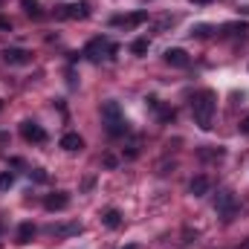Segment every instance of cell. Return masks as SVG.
<instances>
[{
  "instance_id": "1",
  "label": "cell",
  "mask_w": 249,
  "mask_h": 249,
  "mask_svg": "<svg viewBox=\"0 0 249 249\" xmlns=\"http://www.w3.org/2000/svg\"><path fill=\"white\" fill-rule=\"evenodd\" d=\"M217 110V96L212 90H200L194 99H191V113H194V122L200 124L203 130L212 127V116Z\"/></svg>"
},
{
  "instance_id": "2",
  "label": "cell",
  "mask_w": 249,
  "mask_h": 249,
  "mask_svg": "<svg viewBox=\"0 0 249 249\" xmlns=\"http://www.w3.org/2000/svg\"><path fill=\"white\" fill-rule=\"evenodd\" d=\"M102 119H105V127H107L110 136L127 133V122L122 119V110H119L116 102H105V105H102Z\"/></svg>"
},
{
  "instance_id": "3",
  "label": "cell",
  "mask_w": 249,
  "mask_h": 249,
  "mask_svg": "<svg viewBox=\"0 0 249 249\" xmlns=\"http://www.w3.org/2000/svg\"><path fill=\"white\" fill-rule=\"evenodd\" d=\"M119 47L116 44H110L107 38H93V41H87V47H84V55L87 58H93V61H99V58H105V55H113Z\"/></svg>"
},
{
  "instance_id": "4",
  "label": "cell",
  "mask_w": 249,
  "mask_h": 249,
  "mask_svg": "<svg viewBox=\"0 0 249 249\" xmlns=\"http://www.w3.org/2000/svg\"><path fill=\"white\" fill-rule=\"evenodd\" d=\"M214 209L223 214V220H232L235 217V212H238V200H235V194L229 191V188H223V191H217V200H214Z\"/></svg>"
},
{
  "instance_id": "5",
  "label": "cell",
  "mask_w": 249,
  "mask_h": 249,
  "mask_svg": "<svg viewBox=\"0 0 249 249\" xmlns=\"http://www.w3.org/2000/svg\"><path fill=\"white\" fill-rule=\"evenodd\" d=\"M58 18H70V20H84V18H90V3H70V6H58V12H55Z\"/></svg>"
},
{
  "instance_id": "6",
  "label": "cell",
  "mask_w": 249,
  "mask_h": 249,
  "mask_svg": "<svg viewBox=\"0 0 249 249\" xmlns=\"http://www.w3.org/2000/svg\"><path fill=\"white\" fill-rule=\"evenodd\" d=\"M148 20V12H130V15H113L110 18V26H124V29H133V26H139V23H145Z\"/></svg>"
},
{
  "instance_id": "7",
  "label": "cell",
  "mask_w": 249,
  "mask_h": 249,
  "mask_svg": "<svg viewBox=\"0 0 249 249\" xmlns=\"http://www.w3.org/2000/svg\"><path fill=\"white\" fill-rule=\"evenodd\" d=\"M20 136L26 139V142H47V130L41 127L38 122H32V119H26V122H20Z\"/></svg>"
},
{
  "instance_id": "8",
  "label": "cell",
  "mask_w": 249,
  "mask_h": 249,
  "mask_svg": "<svg viewBox=\"0 0 249 249\" xmlns=\"http://www.w3.org/2000/svg\"><path fill=\"white\" fill-rule=\"evenodd\" d=\"M70 206V194L67 191H53V194H47V200H44V209L47 212H61Z\"/></svg>"
},
{
  "instance_id": "9",
  "label": "cell",
  "mask_w": 249,
  "mask_h": 249,
  "mask_svg": "<svg viewBox=\"0 0 249 249\" xmlns=\"http://www.w3.org/2000/svg\"><path fill=\"white\" fill-rule=\"evenodd\" d=\"M29 53L26 50H20V47H6L3 50V61L6 64H12V67H20V64H29Z\"/></svg>"
},
{
  "instance_id": "10",
  "label": "cell",
  "mask_w": 249,
  "mask_h": 249,
  "mask_svg": "<svg viewBox=\"0 0 249 249\" xmlns=\"http://www.w3.org/2000/svg\"><path fill=\"white\" fill-rule=\"evenodd\" d=\"M165 64H171V67H177V70H183L191 64L186 50H180V47H171V50H165Z\"/></svg>"
},
{
  "instance_id": "11",
  "label": "cell",
  "mask_w": 249,
  "mask_h": 249,
  "mask_svg": "<svg viewBox=\"0 0 249 249\" xmlns=\"http://www.w3.org/2000/svg\"><path fill=\"white\" fill-rule=\"evenodd\" d=\"M209 188H212V180H209L206 174H197V177L188 183V191H191L194 197H203V194H209Z\"/></svg>"
},
{
  "instance_id": "12",
  "label": "cell",
  "mask_w": 249,
  "mask_h": 249,
  "mask_svg": "<svg viewBox=\"0 0 249 249\" xmlns=\"http://www.w3.org/2000/svg\"><path fill=\"white\" fill-rule=\"evenodd\" d=\"M58 145H61L64 151L75 154V151H81V148H84V139H81L78 133H72V130H70V133H64V136H61V142H58Z\"/></svg>"
},
{
  "instance_id": "13",
  "label": "cell",
  "mask_w": 249,
  "mask_h": 249,
  "mask_svg": "<svg viewBox=\"0 0 249 249\" xmlns=\"http://www.w3.org/2000/svg\"><path fill=\"white\" fill-rule=\"evenodd\" d=\"M247 32H249V23H244V20H235V23H226L220 35H223V38H244Z\"/></svg>"
},
{
  "instance_id": "14",
  "label": "cell",
  "mask_w": 249,
  "mask_h": 249,
  "mask_svg": "<svg viewBox=\"0 0 249 249\" xmlns=\"http://www.w3.org/2000/svg\"><path fill=\"white\" fill-rule=\"evenodd\" d=\"M148 105H151V110H157V116H160L162 122H174V116H177V113H174V107H162V105H160V99H154V96L148 99Z\"/></svg>"
},
{
  "instance_id": "15",
  "label": "cell",
  "mask_w": 249,
  "mask_h": 249,
  "mask_svg": "<svg viewBox=\"0 0 249 249\" xmlns=\"http://www.w3.org/2000/svg\"><path fill=\"white\" fill-rule=\"evenodd\" d=\"M102 223H105L107 229H119V226H122V212H119V209H105Z\"/></svg>"
},
{
  "instance_id": "16",
  "label": "cell",
  "mask_w": 249,
  "mask_h": 249,
  "mask_svg": "<svg viewBox=\"0 0 249 249\" xmlns=\"http://www.w3.org/2000/svg\"><path fill=\"white\" fill-rule=\"evenodd\" d=\"M47 232H50V235H61V238H67V235H81V223H64V226H50Z\"/></svg>"
},
{
  "instance_id": "17",
  "label": "cell",
  "mask_w": 249,
  "mask_h": 249,
  "mask_svg": "<svg viewBox=\"0 0 249 249\" xmlns=\"http://www.w3.org/2000/svg\"><path fill=\"white\" fill-rule=\"evenodd\" d=\"M35 232H38V229H35L32 223H20V226H18V244H29V241L35 238Z\"/></svg>"
},
{
  "instance_id": "18",
  "label": "cell",
  "mask_w": 249,
  "mask_h": 249,
  "mask_svg": "<svg viewBox=\"0 0 249 249\" xmlns=\"http://www.w3.org/2000/svg\"><path fill=\"white\" fill-rule=\"evenodd\" d=\"M197 154H200V160H223V154H226V151L217 145V148H200Z\"/></svg>"
},
{
  "instance_id": "19",
  "label": "cell",
  "mask_w": 249,
  "mask_h": 249,
  "mask_svg": "<svg viewBox=\"0 0 249 249\" xmlns=\"http://www.w3.org/2000/svg\"><path fill=\"white\" fill-rule=\"evenodd\" d=\"M148 47H151V41H148V38H136V41L130 44V53H133V55H145V53H148Z\"/></svg>"
},
{
  "instance_id": "20",
  "label": "cell",
  "mask_w": 249,
  "mask_h": 249,
  "mask_svg": "<svg viewBox=\"0 0 249 249\" xmlns=\"http://www.w3.org/2000/svg\"><path fill=\"white\" fill-rule=\"evenodd\" d=\"M15 186V174H9V171H3L0 174V191H6V188Z\"/></svg>"
},
{
  "instance_id": "21",
  "label": "cell",
  "mask_w": 249,
  "mask_h": 249,
  "mask_svg": "<svg viewBox=\"0 0 249 249\" xmlns=\"http://www.w3.org/2000/svg\"><path fill=\"white\" fill-rule=\"evenodd\" d=\"M20 6H23L29 15H38V0H20Z\"/></svg>"
},
{
  "instance_id": "22",
  "label": "cell",
  "mask_w": 249,
  "mask_h": 249,
  "mask_svg": "<svg viewBox=\"0 0 249 249\" xmlns=\"http://www.w3.org/2000/svg\"><path fill=\"white\" fill-rule=\"evenodd\" d=\"M102 162H105V168H116V165H119V160H116L113 154H105V157H102Z\"/></svg>"
},
{
  "instance_id": "23",
  "label": "cell",
  "mask_w": 249,
  "mask_h": 249,
  "mask_svg": "<svg viewBox=\"0 0 249 249\" xmlns=\"http://www.w3.org/2000/svg\"><path fill=\"white\" fill-rule=\"evenodd\" d=\"M29 177H32V180H38V183H47V174H44V168H32V171H29Z\"/></svg>"
},
{
  "instance_id": "24",
  "label": "cell",
  "mask_w": 249,
  "mask_h": 249,
  "mask_svg": "<svg viewBox=\"0 0 249 249\" xmlns=\"http://www.w3.org/2000/svg\"><path fill=\"white\" fill-rule=\"evenodd\" d=\"M191 35H197V38H206V35H209V26H197V29H191Z\"/></svg>"
},
{
  "instance_id": "25",
  "label": "cell",
  "mask_w": 249,
  "mask_h": 249,
  "mask_svg": "<svg viewBox=\"0 0 249 249\" xmlns=\"http://www.w3.org/2000/svg\"><path fill=\"white\" fill-rule=\"evenodd\" d=\"M241 133H244V136H249V116L241 122Z\"/></svg>"
},
{
  "instance_id": "26",
  "label": "cell",
  "mask_w": 249,
  "mask_h": 249,
  "mask_svg": "<svg viewBox=\"0 0 249 249\" xmlns=\"http://www.w3.org/2000/svg\"><path fill=\"white\" fill-rule=\"evenodd\" d=\"M0 29H12V20L9 18H0Z\"/></svg>"
},
{
  "instance_id": "27",
  "label": "cell",
  "mask_w": 249,
  "mask_h": 249,
  "mask_svg": "<svg viewBox=\"0 0 249 249\" xmlns=\"http://www.w3.org/2000/svg\"><path fill=\"white\" fill-rule=\"evenodd\" d=\"M191 3H212V0H191Z\"/></svg>"
},
{
  "instance_id": "28",
  "label": "cell",
  "mask_w": 249,
  "mask_h": 249,
  "mask_svg": "<svg viewBox=\"0 0 249 249\" xmlns=\"http://www.w3.org/2000/svg\"><path fill=\"white\" fill-rule=\"evenodd\" d=\"M122 249H139V247H136V244H130V247H122Z\"/></svg>"
},
{
  "instance_id": "29",
  "label": "cell",
  "mask_w": 249,
  "mask_h": 249,
  "mask_svg": "<svg viewBox=\"0 0 249 249\" xmlns=\"http://www.w3.org/2000/svg\"><path fill=\"white\" fill-rule=\"evenodd\" d=\"M244 249H249V238H247V244H244Z\"/></svg>"
},
{
  "instance_id": "30",
  "label": "cell",
  "mask_w": 249,
  "mask_h": 249,
  "mask_svg": "<svg viewBox=\"0 0 249 249\" xmlns=\"http://www.w3.org/2000/svg\"><path fill=\"white\" fill-rule=\"evenodd\" d=\"M0 107H3V99H0Z\"/></svg>"
},
{
  "instance_id": "31",
  "label": "cell",
  "mask_w": 249,
  "mask_h": 249,
  "mask_svg": "<svg viewBox=\"0 0 249 249\" xmlns=\"http://www.w3.org/2000/svg\"><path fill=\"white\" fill-rule=\"evenodd\" d=\"M0 229H3V226H0Z\"/></svg>"
}]
</instances>
